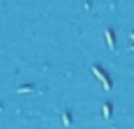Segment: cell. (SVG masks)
Returning a JSON list of instances; mask_svg holds the SVG:
<instances>
[{"label": "cell", "instance_id": "4", "mask_svg": "<svg viewBox=\"0 0 134 129\" xmlns=\"http://www.w3.org/2000/svg\"><path fill=\"white\" fill-rule=\"evenodd\" d=\"M16 92L19 94H30V93H33L34 92V86L32 85H23L16 89Z\"/></svg>", "mask_w": 134, "mask_h": 129}, {"label": "cell", "instance_id": "7", "mask_svg": "<svg viewBox=\"0 0 134 129\" xmlns=\"http://www.w3.org/2000/svg\"><path fill=\"white\" fill-rule=\"evenodd\" d=\"M2 110V106H1V104H0V112H1Z\"/></svg>", "mask_w": 134, "mask_h": 129}, {"label": "cell", "instance_id": "2", "mask_svg": "<svg viewBox=\"0 0 134 129\" xmlns=\"http://www.w3.org/2000/svg\"><path fill=\"white\" fill-rule=\"evenodd\" d=\"M105 38H106V42L108 45L109 49L114 51L115 49V33L111 27H107L105 30Z\"/></svg>", "mask_w": 134, "mask_h": 129}, {"label": "cell", "instance_id": "5", "mask_svg": "<svg viewBox=\"0 0 134 129\" xmlns=\"http://www.w3.org/2000/svg\"><path fill=\"white\" fill-rule=\"evenodd\" d=\"M61 119H63V122L66 127H69L72 125V114L69 112H64Z\"/></svg>", "mask_w": 134, "mask_h": 129}, {"label": "cell", "instance_id": "1", "mask_svg": "<svg viewBox=\"0 0 134 129\" xmlns=\"http://www.w3.org/2000/svg\"><path fill=\"white\" fill-rule=\"evenodd\" d=\"M92 72L95 75V78L102 83V87H104L105 90L112 89V85H113V83H112V80H111V78H109L108 73H107L101 66H99V64H93Z\"/></svg>", "mask_w": 134, "mask_h": 129}, {"label": "cell", "instance_id": "6", "mask_svg": "<svg viewBox=\"0 0 134 129\" xmlns=\"http://www.w3.org/2000/svg\"><path fill=\"white\" fill-rule=\"evenodd\" d=\"M130 37H131V39H132L133 41H134V32H132V33H131V35H130Z\"/></svg>", "mask_w": 134, "mask_h": 129}, {"label": "cell", "instance_id": "3", "mask_svg": "<svg viewBox=\"0 0 134 129\" xmlns=\"http://www.w3.org/2000/svg\"><path fill=\"white\" fill-rule=\"evenodd\" d=\"M112 113H113V106L109 101H106L102 106V115H104V119L108 120L112 116Z\"/></svg>", "mask_w": 134, "mask_h": 129}, {"label": "cell", "instance_id": "8", "mask_svg": "<svg viewBox=\"0 0 134 129\" xmlns=\"http://www.w3.org/2000/svg\"><path fill=\"white\" fill-rule=\"evenodd\" d=\"M133 49H134V47H133Z\"/></svg>", "mask_w": 134, "mask_h": 129}]
</instances>
